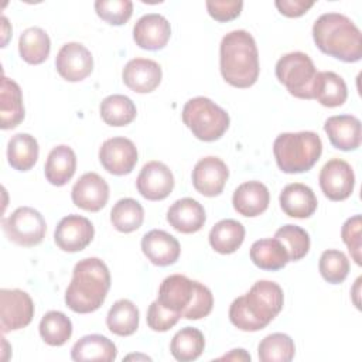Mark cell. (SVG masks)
I'll return each instance as SVG.
<instances>
[{
	"instance_id": "3957f363",
	"label": "cell",
	"mask_w": 362,
	"mask_h": 362,
	"mask_svg": "<svg viewBox=\"0 0 362 362\" xmlns=\"http://www.w3.org/2000/svg\"><path fill=\"white\" fill-rule=\"evenodd\" d=\"M222 78L235 88H250L259 78V52L256 41L246 30L228 33L219 47Z\"/></svg>"
},
{
	"instance_id": "52a82bcc",
	"label": "cell",
	"mask_w": 362,
	"mask_h": 362,
	"mask_svg": "<svg viewBox=\"0 0 362 362\" xmlns=\"http://www.w3.org/2000/svg\"><path fill=\"white\" fill-rule=\"evenodd\" d=\"M181 116L184 124L202 141H215L221 139L230 123L226 110L205 96L189 99L184 105Z\"/></svg>"
},
{
	"instance_id": "e575fe53",
	"label": "cell",
	"mask_w": 362,
	"mask_h": 362,
	"mask_svg": "<svg viewBox=\"0 0 362 362\" xmlns=\"http://www.w3.org/2000/svg\"><path fill=\"white\" fill-rule=\"evenodd\" d=\"M99 113L106 124L120 127L132 123L136 119L137 110L129 96L110 95L100 102Z\"/></svg>"
},
{
	"instance_id": "f35d334b",
	"label": "cell",
	"mask_w": 362,
	"mask_h": 362,
	"mask_svg": "<svg viewBox=\"0 0 362 362\" xmlns=\"http://www.w3.org/2000/svg\"><path fill=\"white\" fill-rule=\"evenodd\" d=\"M274 238L281 242L288 253L290 262H297L305 257L310 250V235L305 229L287 223L279 228L274 233Z\"/></svg>"
},
{
	"instance_id": "ab89813d",
	"label": "cell",
	"mask_w": 362,
	"mask_h": 362,
	"mask_svg": "<svg viewBox=\"0 0 362 362\" xmlns=\"http://www.w3.org/2000/svg\"><path fill=\"white\" fill-rule=\"evenodd\" d=\"M318 269L325 281L331 284H339L346 279L349 273V260L344 252L328 249L322 252L318 262Z\"/></svg>"
},
{
	"instance_id": "7402d4cb",
	"label": "cell",
	"mask_w": 362,
	"mask_h": 362,
	"mask_svg": "<svg viewBox=\"0 0 362 362\" xmlns=\"http://www.w3.org/2000/svg\"><path fill=\"white\" fill-rule=\"evenodd\" d=\"M206 221L204 206L194 198L177 199L167 211V222L177 232L195 233Z\"/></svg>"
},
{
	"instance_id": "836d02e7",
	"label": "cell",
	"mask_w": 362,
	"mask_h": 362,
	"mask_svg": "<svg viewBox=\"0 0 362 362\" xmlns=\"http://www.w3.org/2000/svg\"><path fill=\"white\" fill-rule=\"evenodd\" d=\"M205 348L204 334L194 327L181 328L171 339L170 352L180 362L195 361Z\"/></svg>"
},
{
	"instance_id": "d6986e66",
	"label": "cell",
	"mask_w": 362,
	"mask_h": 362,
	"mask_svg": "<svg viewBox=\"0 0 362 362\" xmlns=\"http://www.w3.org/2000/svg\"><path fill=\"white\" fill-rule=\"evenodd\" d=\"M163 78V71L158 62L148 58L130 59L122 72L124 85L137 93H148L158 88Z\"/></svg>"
},
{
	"instance_id": "8992f818",
	"label": "cell",
	"mask_w": 362,
	"mask_h": 362,
	"mask_svg": "<svg viewBox=\"0 0 362 362\" xmlns=\"http://www.w3.org/2000/svg\"><path fill=\"white\" fill-rule=\"evenodd\" d=\"M322 153V141L314 132L281 133L273 143L279 168L287 174L305 173L314 167Z\"/></svg>"
},
{
	"instance_id": "7c38bea8",
	"label": "cell",
	"mask_w": 362,
	"mask_h": 362,
	"mask_svg": "<svg viewBox=\"0 0 362 362\" xmlns=\"http://www.w3.org/2000/svg\"><path fill=\"white\" fill-rule=\"evenodd\" d=\"M102 167L113 175L130 174L137 163V148L130 139L112 137L102 143L99 148Z\"/></svg>"
},
{
	"instance_id": "8fae6325",
	"label": "cell",
	"mask_w": 362,
	"mask_h": 362,
	"mask_svg": "<svg viewBox=\"0 0 362 362\" xmlns=\"http://www.w3.org/2000/svg\"><path fill=\"white\" fill-rule=\"evenodd\" d=\"M320 188L331 201H344L351 197L355 187L352 167L342 158H332L320 171Z\"/></svg>"
},
{
	"instance_id": "cb8c5ba5",
	"label": "cell",
	"mask_w": 362,
	"mask_h": 362,
	"mask_svg": "<svg viewBox=\"0 0 362 362\" xmlns=\"http://www.w3.org/2000/svg\"><path fill=\"white\" fill-rule=\"evenodd\" d=\"M280 206L283 212L291 218L305 219L310 218L318 205L314 191L301 182H293L283 188L280 192Z\"/></svg>"
},
{
	"instance_id": "60d3db41",
	"label": "cell",
	"mask_w": 362,
	"mask_h": 362,
	"mask_svg": "<svg viewBox=\"0 0 362 362\" xmlns=\"http://www.w3.org/2000/svg\"><path fill=\"white\" fill-rule=\"evenodd\" d=\"M96 14L112 25L124 24L133 13V3L130 0H98L95 1Z\"/></svg>"
},
{
	"instance_id": "6da1fadb",
	"label": "cell",
	"mask_w": 362,
	"mask_h": 362,
	"mask_svg": "<svg viewBox=\"0 0 362 362\" xmlns=\"http://www.w3.org/2000/svg\"><path fill=\"white\" fill-rule=\"evenodd\" d=\"M283 290L277 283L257 280L245 296L232 301L229 320L240 331H260L277 317L283 308Z\"/></svg>"
},
{
	"instance_id": "f546056e",
	"label": "cell",
	"mask_w": 362,
	"mask_h": 362,
	"mask_svg": "<svg viewBox=\"0 0 362 362\" xmlns=\"http://www.w3.org/2000/svg\"><path fill=\"white\" fill-rule=\"evenodd\" d=\"M245 239V226L235 219H222L216 222L209 232L211 247L221 255L236 252Z\"/></svg>"
},
{
	"instance_id": "603a6c76",
	"label": "cell",
	"mask_w": 362,
	"mask_h": 362,
	"mask_svg": "<svg viewBox=\"0 0 362 362\" xmlns=\"http://www.w3.org/2000/svg\"><path fill=\"white\" fill-rule=\"evenodd\" d=\"M270 202L267 187L260 181H246L240 184L232 197L235 211L247 218H255L263 214Z\"/></svg>"
},
{
	"instance_id": "d4e9b609",
	"label": "cell",
	"mask_w": 362,
	"mask_h": 362,
	"mask_svg": "<svg viewBox=\"0 0 362 362\" xmlns=\"http://www.w3.org/2000/svg\"><path fill=\"white\" fill-rule=\"evenodd\" d=\"M75 170L76 156L69 146L59 144L49 151L44 165L45 178L49 184L55 187L65 185L74 177Z\"/></svg>"
},
{
	"instance_id": "7a4b0ae2",
	"label": "cell",
	"mask_w": 362,
	"mask_h": 362,
	"mask_svg": "<svg viewBox=\"0 0 362 362\" xmlns=\"http://www.w3.org/2000/svg\"><path fill=\"white\" fill-rule=\"evenodd\" d=\"M109 288L110 273L105 262L98 257L82 259L74 267L65 290V304L74 313H93L103 304Z\"/></svg>"
},
{
	"instance_id": "2e32d148",
	"label": "cell",
	"mask_w": 362,
	"mask_h": 362,
	"mask_svg": "<svg viewBox=\"0 0 362 362\" xmlns=\"http://www.w3.org/2000/svg\"><path fill=\"white\" fill-rule=\"evenodd\" d=\"M229 170L226 164L215 156L201 158L192 170V185L205 197H216L223 191Z\"/></svg>"
},
{
	"instance_id": "d590c367",
	"label": "cell",
	"mask_w": 362,
	"mask_h": 362,
	"mask_svg": "<svg viewBox=\"0 0 362 362\" xmlns=\"http://www.w3.org/2000/svg\"><path fill=\"white\" fill-rule=\"evenodd\" d=\"M144 221V209L141 204L133 198L119 199L110 211V222L116 230L130 233L137 230Z\"/></svg>"
},
{
	"instance_id": "4fadbf2b",
	"label": "cell",
	"mask_w": 362,
	"mask_h": 362,
	"mask_svg": "<svg viewBox=\"0 0 362 362\" xmlns=\"http://www.w3.org/2000/svg\"><path fill=\"white\" fill-rule=\"evenodd\" d=\"M95 229L92 222L81 215L64 216L55 228L54 240L55 245L69 253L83 250L93 239Z\"/></svg>"
},
{
	"instance_id": "f1b7e54d",
	"label": "cell",
	"mask_w": 362,
	"mask_h": 362,
	"mask_svg": "<svg viewBox=\"0 0 362 362\" xmlns=\"http://www.w3.org/2000/svg\"><path fill=\"white\" fill-rule=\"evenodd\" d=\"M38 141L28 133H17L7 143L8 164L17 171L31 170L38 160Z\"/></svg>"
},
{
	"instance_id": "7bdbcfd3",
	"label": "cell",
	"mask_w": 362,
	"mask_h": 362,
	"mask_svg": "<svg viewBox=\"0 0 362 362\" xmlns=\"http://www.w3.org/2000/svg\"><path fill=\"white\" fill-rule=\"evenodd\" d=\"M181 315L171 313L170 310L164 308L158 300L153 301L148 305L147 310V325L157 332H164L173 328L178 321Z\"/></svg>"
},
{
	"instance_id": "44dd1931",
	"label": "cell",
	"mask_w": 362,
	"mask_h": 362,
	"mask_svg": "<svg viewBox=\"0 0 362 362\" xmlns=\"http://www.w3.org/2000/svg\"><path fill=\"white\" fill-rule=\"evenodd\" d=\"M324 130L331 144L342 151H354L361 146V122L352 115L331 116L324 123Z\"/></svg>"
},
{
	"instance_id": "484cf974",
	"label": "cell",
	"mask_w": 362,
	"mask_h": 362,
	"mask_svg": "<svg viewBox=\"0 0 362 362\" xmlns=\"http://www.w3.org/2000/svg\"><path fill=\"white\" fill-rule=\"evenodd\" d=\"M23 93L17 82L3 76L0 90V116L1 129L8 130L17 127L24 120Z\"/></svg>"
},
{
	"instance_id": "d6a6232c",
	"label": "cell",
	"mask_w": 362,
	"mask_h": 362,
	"mask_svg": "<svg viewBox=\"0 0 362 362\" xmlns=\"http://www.w3.org/2000/svg\"><path fill=\"white\" fill-rule=\"evenodd\" d=\"M106 325L110 332L119 337H129L139 328V310L127 298L117 300L106 315Z\"/></svg>"
},
{
	"instance_id": "30bf717a",
	"label": "cell",
	"mask_w": 362,
	"mask_h": 362,
	"mask_svg": "<svg viewBox=\"0 0 362 362\" xmlns=\"http://www.w3.org/2000/svg\"><path fill=\"white\" fill-rule=\"evenodd\" d=\"M34 317V303L25 291L20 288L0 290V328L1 332L25 328Z\"/></svg>"
},
{
	"instance_id": "ffe728a7",
	"label": "cell",
	"mask_w": 362,
	"mask_h": 362,
	"mask_svg": "<svg viewBox=\"0 0 362 362\" xmlns=\"http://www.w3.org/2000/svg\"><path fill=\"white\" fill-rule=\"evenodd\" d=\"M141 250L144 256L156 266L174 264L181 253V246L177 238L161 229L147 232L141 239Z\"/></svg>"
},
{
	"instance_id": "b9f144b4",
	"label": "cell",
	"mask_w": 362,
	"mask_h": 362,
	"mask_svg": "<svg viewBox=\"0 0 362 362\" xmlns=\"http://www.w3.org/2000/svg\"><path fill=\"white\" fill-rule=\"evenodd\" d=\"M341 236L344 243L348 246V250L358 266L362 264L361 247H362V218L361 215H354L345 221L341 229Z\"/></svg>"
},
{
	"instance_id": "f6af8a7d",
	"label": "cell",
	"mask_w": 362,
	"mask_h": 362,
	"mask_svg": "<svg viewBox=\"0 0 362 362\" xmlns=\"http://www.w3.org/2000/svg\"><path fill=\"white\" fill-rule=\"evenodd\" d=\"M274 6L277 7V10L283 16L294 18V17H300V16L305 14L314 6V1H305V0H276Z\"/></svg>"
},
{
	"instance_id": "8d00e7d4",
	"label": "cell",
	"mask_w": 362,
	"mask_h": 362,
	"mask_svg": "<svg viewBox=\"0 0 362 362\" xmlns=\"http://www.w3.org/2000/svg\"><path fill=\"white\" fill-rule=\"evenodd\" d=\"M40 335L51 346H62L72 335V322L61 311H48L40 321Z\"/></svg>"
},
{
	"instance_id": "74e56055",
	"label": "cell",
	"mask_w": 362,
	"mask_h": 362,
	"mask_svg": "<svg viewBox=\"0 0 362 362\" xmlns=\"http://www.w3.org/2000/svg\"><path fill=\"white\" fill-rule=\"evenodd\" d=\"M294 341L283 332L264 337L257 346V356L262 362H290L294 358Z\"/></svg>"
},
{
	"instance_id": "ba28073f",
	"label": "cell",
	"mask_w": 362,
	"mask_h": 362,
	"mask_svg": "<svg viewBox=\"0 0 362 362\" xmlns=\"http://www.w3.org/2000/svg\"><path fill=\"white\" fill-rule=\"evenodd\" d=\"M317 74L313 59L301 51L288 52L276 64L279 82L286 86L290 95L298 99H314Z\"/></svg>"
},
{
	"instance_id": "e0dca14e",
	"label": "cell",
	"mask_w": 362,
	"mask_h": 362,
	"mask_svg": "<svg viewBox=\"0 0 362 362\" xmlns=\"http://www.w3.org/2000/svg\"><path fill=\"white\" fill-rule=\"evenodd\" d=\"M71 198L78 208L98 212L107 204L109 185L99 174L85 173L74 184Z\"/></svg>"
},
{
	"instance_id": "4316f807",
	"label": "cell",
	"mask_w": 362,
	"mask_h": 362,
	"mask_svg": "<svg viewBox=\"0 0 362 362\" xmlns=\"http://www.w3.org/2000/svg\"><path fill=\"white\" fill-rule=\"evenodd\" d=\"M117 356L116 345L106 337L90 334L76 341L71 349V358L76 362L102 361L112 362Z\"/></svg>"
},
{
	"instance_id": "9c48e42d",
	"label": "cell",
	"mask_w": 362,
	"mask_h": 362,
	"mask_svg": "<svg viewBox=\"0 0 362 362\" xmlns=\"http://www.w3.org/2000/svg\"><path fill=\"white\" fill-rule=\"evenodd\" d=\"M1 226L8 240L24 247L40 245L47 232L44 216L31 206L17 208L10 216L1 219Z\"/></svg>"
},
{
	"instance_id": "4dcf8cb0",
	"label": "cell",
	"mask_w": 362,
	"mask_h": 362,
	"mask_svg": "<svg viewBox=\"0 0 362 362\" xmlns=\"http://www.w3.org/2000/svg\"><path fill=\"white\" fill-rule=\"evenodd\" d=\"M348 98V88L342 76L332 71H322L317 74L314 86V99L325 107H338L345 103Z\"/></svg>"
},
{
	"instance_id": "ee69618b",
	"label": "cell",
	"mask_w": 362,
	"mask_h": 362,
	"mask_svg": "<svg viewBox=\"0 0 362 362\" xmlns=\"http://www.w3.org/2000/svg\"><path fill=\"white\" fill-rule=\"evenodd\" d=\"M209 16L216 21H230L236 18L243 7L240 0H208L205 3Z\"/></svg>"
},
{
	"instance_id": "277c9868",
	"label": "cell",
	"mask_w": 362,
	"mask_h": 362,
	"mask_svg": "<svg viewBox=\"0 0 362 362\" xmlns=\"http://www.w3.org/2000/svg\"><path fill=\"white\" fill-rule=\"evenodd\" d=\"M313 40L321 52L344 62L362 58L361 30L341 13L321 14L313 24Z\"/></svg>"
},
{
	"instance_id": "83f0119b",
	"label": "cell",
	"mask_w": 362,
	"mask_h": 362,
	"mask_svg": "<svg viewBox=\"0 0 362 362\" xmlns=\"http://www.w3.org/2000/svg\"><path fill=\"white\" fill-rule=\"evenodd\" d=\"M250 260L259 269L270 272L280 270L290 262L286 247L276 238L256 240L250 247Z\"/></svg>"
},
{
	"instance_id": "5b68a950",
	"label": "cell",
	"mask_w": 362,
	"mask_h": 362,
	"mask_svg": "<svg viewBox=\"0 0 362 362\" xmlns=\"http://www.w3.org/2000/svg\"><path fill=\"white\" fill-rule=\"evenodd\" d=\"M157 300L164 308L187 320H201L206 317L214 307L211 290L184 274L165 277L158 287Z\"/></svg>"
},
{
	"instance_id": "5bb4252c",
	"label": "cell",
	"mask_w": 362,
	"mask_h": 362,
	"mask_svg": "<svg viewBox=\"0 0 362 362\" xmlns=\"http://www.w3.org/2000/svg\"><path fill=\"white\" fill-rule=\"evenodd\" d=\"M55 68L65 81L79 82L90 75L93 69V57L83 44L66 42L57 54Z\"/></svg>"
},
{
	"instance_id": "1f68e13d",
	"label": "cell",
	"mask_w": 362,
	"mask_h": 362,
	"mask_svg": "<svg viewBox=\"0 0 362 362\" xmlns=\"http://www.w3.org/2000/svg\"><path fill=\"white\" fill-rule=\"evenodd\" d=\"M51 51V40L48 34L40 27H30L24 30L18 38L20 57L31 65L42 64Z\"/></svg>"
},
{
	"instance_id": "bcb514c9",
	"label": "cell",
	"mask_w": 362,
	"mask_h": 362,
	"mask_svg": "<svg viewBox=\"0 0 362 362\" xmlns=\"http://www.w3.org/2000/svg\"><path fill=\"white\" fill-rule=\"evenodd\" d=\"M219 359H238V361H250V355L245 352V349H232L230 354L221 356Z\"/></svg>"
},
{
	"instance_id": "ac0fdd59",
	"label": "cell",
	"mask_w": 362,
	"mask_h": 362,
	"mask_svg": "<svg viewBox=\"0 0 362 362\" xmlns=\"http://www.w3.org/2000/svg\"><path fill=\"white\" fill-rule=\"evenodd\" d=\"M171 27L168 20L157 13L144 14L133 27V40L136 45L147 51L164 48L170 40Z\"/></svg>"
},
{
	"instance_id": "9a60e30c",
	"label": "cell",
	"mask_w": 362,
	"mask_h": 362,
	"mask_svg": "<svg viewBox=\"0 0 362 362\" xmlns=\"http://www.w3.org/2000/svg\"><path fill=\"white\" fill-rule=\"evenodd\" d=\"M136 187L139 194L148 201H161L167 198L174 188V175L161 161H148L140 170Z\"/></svg>"
}]
</instances>
